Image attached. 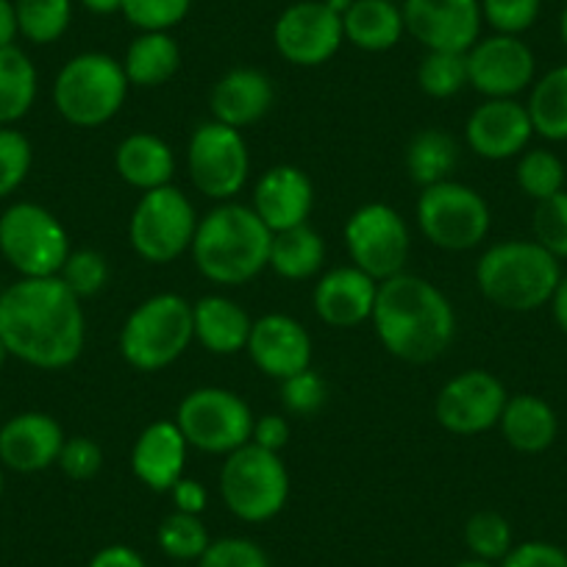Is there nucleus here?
Instances as JSON below:
<instances>
[{"mask_svg":"<svg viewBox=\"0 0 567 567\" xmlns=\"http://www.w3.org/2000/svg\"><path fill=\"white\" fill-rule=\"evenodd\" d=\"M392 3H403V0H392Z\"/></svg>","mask_w":567,"mask_h":567,"instance_id":"obj_60","label":"nucleus"},{"mask_svg":"<svg viewBox=\"0 0 567 567\" xmlns=\"http://www.w3.org/2000/svg\"><path fill=\"white\" fill-rule=\"evenodd\" d=\"M250 443L265 451H272V454H281V449H287V443H290V423H287L284 414L276 412L265 414V417H256Z\"/></svg>","mask_w":567,"mask_h":567,"instance_id":"obj_48","label":"nucleus"},{"mask_svg":"<svg viewBox=\"0 0 567 567\" xmlns=\"http://www.w3.org/2000/svg\"><path fill=\"white\" fill-rule=\"evenodd\" d=\"M193 0H123V18L136 31H173L187 20Z\"/></svg>","mask_w":567,"mask_h":567,"instance_id":"obj_42","label":"nucleus"},{"mask_svg":"<svg viewBox=\"0 0 567 567\" xmlns=\"http://www.w3.org/2000/svg\"><path fill=\"white\" fill-rule=\"evenodd\" d=\"M506 398L509 392L498 375L473 368L445 381L434 401V417L445 432L460 434V437H476V434L498 425Z\"/></svg>","mask_w":567,"mask_h":567,"instance_id":"obj_15","label":"nucleus"},{"mask_svg":"<svg viewBox=\"0 0 567 567\" xmlns=\"http://www.w3.org/2000/svg\"><path fill=\"white\" fill-rule=\"evenodd\" d=\"M417 86L437 101L460 95L467 86V56L451 51H425L417 64Z\"/></svg>","mask_w":567,"mask_h":567,"instance_id":"obj_37","label":"nucleus"},{"mask_svg":"<svg viewBox=\"0 0 567 567\" xmlns=\"http://www.w3.org/2000/svg\"><path fill=\"white\" fill-rule=\"evenodd\" d=\"M114 171L128 187L151 193L173 184L176 176V156L162 136L136 131L128 134L114 151Z\"/></svg>","mask_w":567,"mask_h":567,"instance_id":"obj_26","label":"nucleus"},{"mask_svg":"<svg viewBox=\"0 0 567 567\" xmlns=\"http://www.w3.org/2000/svg\"><path fill=\"white\" fill-rule=\"evenodd\" d=\"M18 31L31 45H53L73 23V0H14Z\"/></svg>","mask_w":567,"mask_h":567,"instance_id":"obj_34","label":"nucleus"},{"mask_svg":"<svg viewBox=\"0 0 567 567\" xmlns=\"http://www.w3.org/2000/svg\"><path fill=\"white\" fill-rule=\"evenodd\" d=\"M326 3H329V7L334 9V12L340 14V18H342V14H346L348 9H351V3H353V0H326Z\"/></svg>","mask_w":567,"mask_h":567,"instance_id":"obj_55","label":"nucleus"},{"mask_svg":"<svg viewBox=\"0 0 567 567\" xmlns=\"http://www.w3.org/2000/svg\"><path fill=\"white\" fill-rule=\"evenodd\" d=\"M342 42V18L326 0H298L272 23V45L278 56L296 68H320L331 62Z\"/></svg>","mask_w":567,"mask_h":567,"instance_id":"obj_14","label":"nucleus"},{"mask_svg":"<svg viewBox=\"0 0 567 567\" xmlns=\"http://www.w3.org/2000/svg\"><path fill=\"white\" fill-rule=\"evenodd\" d=\"M156 543H159V550L167 559L178 561V565H193V561L198 565V559L209 548L212 537L200 515L173 509L156 528Z\"/></svg>","mask_w":567,"mask_h":567,"instance_id":"obj_35","label":"nucleus"},{"mask_svg":"<svg viewBox=\"0 0 567 567\" xmlns=\"http://www.w3.org/2000/svg\"><path fill=\"white\" fill-rule=\"evenodd\" d=\"M543 12V0H482V18L493 34L523 37Z\"/></svg>","mask_w":567,"mask_h":567,"instance_id":"obj_44","label":"nucleus"},{"mask_svg":"<svg viewBox=\"0 0 567 567\" xmlns=\"http://www.w3.org/2000/svg\"><path fill=\"white\" fill-rule=\"evenodd\" d=\"M272 231L254 206L223 200L198 220L193 239L195 267L217 287H243L270 261Z\"/></svg>","mask_w":567,"mask_h":567,"instance_id":"obj_3","label":"nucleus"},{"mask_svg":"<svg viewBox=\"0 0 567 567\" xmlns=\"http://www.w3.org/2000/svg\"><path fill=\"white\" fill-rule=\"evenodd\" d=\"M187 173L193 187L206 198L234 200L250 176V154L243 131L217 120L195 125L187 142Z\"/></svg>","mask_w":567,"mask_h":567,"instance_id":"obj_12","label":"nucleus"},{"mask_svg":"<svg viewBox=\"0 0 567 567\" xmlns=\"http://www.w3.org/2000/svg\"><path fill=\"white\" fill-rule=\"evenodd\" d=\"M40 92V73L18 45L0 48V125H14L31 112Z\"/></svg>","mask_w":567,"mask_h":567,"instance_id":"obj_32","label":"nucleus"},{"mask_svg":"<svg viewBox=\"0 0 567 567\" xmlns=\"http://www.w3.org/2000/svg\"><path fill=\"white\" fill-rule=\"evenodd\" d=\"M346 42L364 53L392 51L406 34L401 3L392 0H353L351 9L342 14Z\"/></svg>","mask_w":567,"mask_h":567,"instance_id":"obj_28","label":"nucleus"},{"mask_svg":"<svg viewBox=\"0 0 567 567\" xmlns=\"http://www.w3.org/2000/svg\"><path fill=\"white\" fill-rule=\"evenodd\" d=\"M250 206L272 234L303 226L309 223L315 206L312 178L296 165L270 167L256 182Z\"/></svg>","mask_w":567,"mask_h":567,"instance_id":"obj_21","label":"nucleus"},{"mask_svg":"<svg viewBox=\"0 0 567 567\" xmlns=\"http://www.w3.org/2000/svg\"><path fill=\"white\" fill-rule=\"evenodd\" d=\"M417 226L423 237L443 250H473L487 239L489 204L478 189L460 182H440L420 193Z\"/></svg>","mask_w":567,"mask_h":567,"instance_id":"obj_11","label":"nucleus"},{"mask_svg":"<svg viewBox=\"0 0 567 567\" xmlns=\"http://www.w3.org/2000/svg\"><path fill=\"white\" fill-rule=\"evenodd\" d=\"M0 256L20 278L59 276L70 256L68 228L45 206L18 200L0 215Z\"/></svg>","mask_w":567,"mask_h":567,"instance_id":"obj_8","label":"nucleus"},{"mask_svg":"<svg viewBox=\"0 0 567 567\" xmlns=\"http://www.w3.org/2000/svg\"><path fill=\"white\" fill-rule=\"evenodd\" d=\"M526 109L534 134L548 142H567V64L534 81Z\"/></svg>","mask_w":567,"mask_h":567,"instance_id":"obj_33","label":"nucleus"},{"mask_svg":"<svg viewBox=\"0 0 567 567\" xmlns=\"http://www.w3.org/2000/svg\"><path fill=\"white\" fill-rule=\"evenodd\" d=\"M79 3L90 14H101V18H109V14L123 12V0H79Z\"/></svg>","mask_w":567,"mask_h":567,"instance_id":"obj_53","label":"nucleus"},{"mask_svg":"<svg viewBox=\"0 0 567 567\" xmlns=\"http://www.w3.org/2000/svg\"><path fill=\"white\" fill-rule=\"evenodd\" d=\"M370 320L384 351L409 364L434 362L456 337V312L445 292L412 272L379 281Z\"/></svg>","mask_w":567,"mask_h":567,"instance_id":"obj_2","label":"nucleus"},{"mask_svg":"<svg viewBox=\"0 0 567 567\" xmlns=\"http://www.w3.org/2000/svg\"><path fill=\"white\" fill-rule=\"evenodd\" d=\"M123 62L101 51L68 59L53 81V106L75 128H97L114 120L128 97Z\"/></svg>","mask_w":567,"mask_h":567,"instance_id":"obj_6","label":"nucleus"},{"mask_svg":"<svg viewBox=\"0 0 567 567\" xmlns=\"http://www.w3.org/2000/svg\"><path fill=\"white\" fill-rule=\"evenodd\" d=\"M498 567H567V550L545 539H528V543L512 545Z\"/></svg>","mask_w":567,"mask_h":567,"instance_id":"obj_47","label":"nucleus"},{"mask_svg":"<svg viewBox=\"0 0 567 567\" xmlns=\"http://www.w3.org/2000/svg\"><path fill=\"white\" fill-rule=\"evenodd\" d=\"M198 220L189 195L173 184L142 193L128 220L131 248L148 265H171L193 248Z\"/></svg>","mask_w":567,"mask_h":567,"instance_id":"obj_9","label":"nucleus"},{"mask_svg":"<svg viewBox=\"0 0 567 567\" xmlns=\"http://www.w3.org/2000/svg\"><path fill=\"white\" fill-rule=\"evenodd\" d=\"M323 261L326 239L309 223L272 234L267 267L276 276L287 278V281H307V278L318 276L323 270Z\"/></svg>","mask_w":567,"mask_h":567,"instance_id":"obj_30","label":"nucleus"},{"mask_svg":"<svg viewBox=\"0 0 567 567\" xmlns=\"http://www.w3.org/2000/svg\"><path fill=\"white\" fill-rule=\"evenodd\" d=\"M20 37L18 31V12H14V0H0V48L14 45Z\"/></svg>","mask_w":567,"mask_h":567,"instance_id":"obj_51","label":"nucleus"},{"mask_svg":"<svg viewBox=\"0 0 567 567\" xmlns=\"http://www.w3.org/2000/svg\"><path fill=\"white\" fill-rule=\"evenodd\" d=\"M559 281L561 261L534 239L495 243L476 261L478 292L504 312H537L548 307Z\"/></svg>","mask_w":567,"mask_h":567,"instance_id":"obj_4","label":"nucleus"},{"mask_svg":"<svg viewBox=\"0 0 567 567\" xmlns=\"http://www.w3.org/2000/svg\"><path fill=\"white\" fill-rule=\"evenodd\" d=\"M454 567H498L495 561H484V559H476V556H471V559L465 561H456Z\"/></svg>","mask_w":567,"mask_h":567,"instance_id":"obj_54","label":"nucleus"},{"mask_svg":"<svg viewBox=\"0 0 567 567\" xmlns=\"http://www.w3.org/2000/svg\"><path fill=\"white\" fill-rule=\"evenodd\" d=\"M195 340L215 357L245 351L254 320L237 301L226 296H204L193 303Z\"/></svg>","mask_w":567,"mask_h":567,"instance_id":"obj_27","label":"nucleus"},{"mask_svg":"<svg viewBox=\"0 0 567 567\" xmlns=\"http://www.w3.org/2000/svg\"><path fill=\"white\" fill-rule=\"evenodd\" d=\"M465 56L467 86L484 97H517L537 75V59L523 37H482Z\"/></svg>","mask_w":567,"mask_h":567,"instance_id":"obj_17","label":"nucleus"},{"mask_svg":"<svg viewBox=\"0 0 567 567\" xmlns=\"http://www.w3.org/2000/svg\"><path fill=\"white\" fill-rule=\"evenodd\" d=\"M550 315H554V323L559 326L561 334L567 337V276H561V281L556 284L554 296L548 301Z\"/></svg>","mask_w":567,"mask_h":567,"instance_id":"obj_52","label":"nucleus"},{"mask_svg":"<svg viewBox=\"0 0 567 567\" xmlns=\"http://www.w3.org/2000/svg\"><path fill=\"white\" fill-rule=\"evenodd\" d=\"M534 243L556 259H567V189L539 200L532 217Z\"/></svg>","mask_w":567,"mask_h":567,"instance_id":"obj_41","label":"nucleus"},{"mask_svg":"<svg viewBox=\"0 0 567 567\" xmlns=\"http://www.w3.org/2000/svg\"><path fill=\"white\" fill-rule=\"evenodd\" d=\"M406 34L425 51L467 53L482 40V0H403Z\"/></svg>","mask_w":567,"mask_h":567,"instance_id":"obj_16","label":"nucleus"},{"mask_svg":"<svg viewBox=\"0 0 567 567\" xmlns=\"http://www.w3.org/2000/svg\"><path fill=\"white\" fill-rule=\"evenodd\" d=\"M64 429L48 412H20L0 423V465L14 473H42L59 462Z\"/></svg>","mask_w":567,"mask_h":567,"instance_id":"obj_20","label":"nucleus"},{"mask_svg":"<svg viewBox=\"0 0 567 567\" xmlns=\"http://www.w3.org/2000/svg\"><path fill=\"white\" fill-rule=\"evenodd\" d=\"M465 545L471 550V556L484 561H495L498 565L506 554L515 545V537H512V526L501 512L482 509L476 515L467 517L465 523Z\"/></svg>","mask_w":567,"mask_h":567,"instance_id":"obj_38","label":"nucleus"},{"mask_svg":"<svg viewBox=\"0 0 567 567\" xmlns=\"http://www.w3.org/2000/svg\"><path fill=\"white\" fill-rule=\"evenodd\" d=\"M348 256L351 265L368 272L373 281L406 272L409 250H412V234L401 212L390 204H364L348 217L346 231Z\"/></svg>","mask_w":567,"mask_h":567,"instance_id":"obj_13","label":"nucleus"},{"mask_svg":"<svg viewBox=\"0 0 567 567\" xmlns=\"http://www.w3.org/2000/svg\"><path fill=\"white\" fill-rule=\"evenodd\" d=\"M379 281L362 272L359 267L346 265L323 272L315 284V312L331 329H357L368 323L375 307Z\"/></svg>","mask_w":567,"mask_h":567,"instance_id":"obj_22","label":"nucleus"},{"mask_svg":"<svg viewBox=\"0 0 567 567\" xmlns=\"http://www.w3.org/2000/svg\"><path fill=\"white\" fill-rule=\"evenodd\" d=\"M86 567H148V561H145V556L140 550L131 548V545L114 543L97 550Z\"/></svg>","mask_w":567,"mask_h":567,"instance_id":"obj_50","label":"nucleus"},{"mask_svg":"<svg viewBox=\"0 0 567 567\" xmlns=\"http://www.w3.org/2000/svg\"><path fill=\"white\" fill-rule=\"evenodd\" d=\"M254 420L248 403L226 386H198L176 409V425L189 449L215 456H228L248 445Z\"/></svg>","mask_w":567,"mask_h":567,"instance_id":"obj_10","label":"nucleus"},{"mask_svg":"<svg viewBox=\"0 0 567 567\" xmlns=\"http://www.w3.org/2000/svg\"><path fill=\"white\" fill-rule=\"evenodd\" d=\"M59 278L68 284V290L73 292L75 298H81V301L95 298L109 284V259L101 250L92 248L70 250Z\"/></svg>","mask_w":567,"mask_h":567,"instance_id":"obj_40","label":"nucleus"},{"mask_svg":"<svg viewBox=\"0 0 567 567\" xmlns=\"http://www.w3.org/2000/svg\"><path fill=\"white\" fill-rule=\"evenodd\" d=\"M0 340L9 357L37 370L70 368L86 342L81 298L59 276L18 278L0 292Z\"/></svg>","mask_w":567,"mask_h":567,"instance_id":"obj_1","label":"nucleus"},{"mask_svg":"<svg viewBox=\"0 0 567 567\" xmlns=\"http://www.w3.org/2000/svg\"><path fill=\"white\" fill-rule=\"evenodd\" d=\"M220 498L243 523H267L290 501V473L281 456L248 443L220 467Z\"/></svg>","mask_w":567,"mask_h":567,"instance_id":"obj_7","label":"nucleus"},{"mask_svg":"<svg viewBox=\"0 0 567 567\" xmlns=\"http://www.w3.org/2000/svg\"><path fill=\"white\" fill-rule=\"evenodd\" d=\"M34 165V148L23 131L0 125V200L18 193Z\"/></svg>","mask_w":567,"mask_h":567,"instance_id":"obj_39","label":"nucleus"},{"mask_svg":"<svg viewBox=\"0 0 567 567\" xmlns=\"http://www.w3.org/2000/svg\"><path fill=\"white\" fill-rule=\"evenodd\" d=\"M517 187L534 204L565 189V162L548 148H526L517 156Z\"/></svg>","mask_w":567,"mask_h":567,"instance_id":"obj_36","label":"nucleus"},{"mask_svg":"<svg viewBox=\"0 0 567 567\" xmlns=\"http://www.w3.org/2000/svg\"><path fill=\"white\" fill-rule=\"evenodd\" d=\"M187 440L176 420H154L145 425L131 449V471L154 493H171L187 467Z\"/></svg>","mask_w":567,"mask_h":567,"instance_id":"obj_23","label":"nucleus"},{"mask_svg":"<svg viewBox=\"0 0 567 567\" xmlns=\"http://www.w3.org/2000/svg\"><path fill=\"white\" fill-rule=\"evenodd\" d=\"M195 567H272L270 556L259 543L248 537L212 539L206 554Z\"/></svg>","mask_w":567,"mask_h":567,"instance_id":"obj_45","label":"nucleus"},{"mask_svg":"<svg viewBox=\"0 0 567 567\" xmlns=\"http://www.w3.org/2000/svg\"><path fill=\"white\" fill-rule=\"evenodd\" d=\"M559 37H561V45L567 48V3L561 9V18H559Z\"/></svg>","mask_w":567,"mask_h":567,"instance_id":"obj_56","label":"nucleus"},{"mask_svg":"<svg viewBox=\"0 0 567 567\" xmlns=\"http://www.w3.org/2000/svg\"><path fill=\"white\" fill-rule=\"evenodd\" d=\"M59 467L73 482H90L103 467V449L92 437H68L59 454Z\"/></svg>","mask_w":567,"mask_h":567,"instance_id":"obj_46","label":"nucleus"},{"mask_svg":"<svg viewBox=\"0 0 567 567\" xmlns=\"http://www.w3.org/2000/svg\"><path fill=\"white\" fill-rule=\"evenodd\" d=\"M9 359V351H7V346H3V340H0V368H3V362H7Z\"/></svg>","mask_w":567,"mask_h":567,"instance_id":"obj_57","label":"nucleus"},{"mask_svg":"<svg viewBox=\"0 0 567 567\" xmlns=\"http://www.w3.org/2000/svg\"><path fill=\"white\" fill-rule=\"evenodd\" d=\"M276 103V86L265 70L234 68L209 92L212 120L243 131L267 117Z\"/></svg>","mask_w":567,"mask_h":567,"instance_id":"obj_24","label":"nucleus"},{"mask_svg":"<svg viewBox=\"0 0 567 567\" xmlns=\"http://www.w3.org/2000/svg\"><path fill=\"white\" fill-rule=\"evenodd\" d=\"M176 567H193V565H176Z\"/></svg>","mask_w":567,"mask_h":567,"instance_id":"obj_59","label":"nucleus"},{"mask_svg":"<svg viewBox=\"0 0 567 567\" xmlns=\"http://www.w3.org/2000/svg\"><path fill=\"white\" fill-rule=\"evenodd\" d=\"M278 395H281V406L298 417H312L329 401V384L320 373L312 368L301 370V373L290 375V379L278 381Z\"/></svg>","mask_w":567,"mask_h":567,"instance_id":"obj_43","label":"nucleus"},{"mask_svg":"<svg viewBox=\"0 0 567 567\" xmlns=\"http://www.w3.org/2000/svg\"><path fill=\"white\" fill-rule=\"evenodd\" d=\"M182 68V48L171 31H140L125 48L123 70L131 86L154 90L167 84Z\"/></svg>","mask_w":567,"mask_h":567,"instance_id":"obj_29","label":"nucleus"},{"mask_svg":"<svg viewBox=\"0 0 567 567\" xmlns=\"http://www.w3.org/2000/svg\"><path fill=\"white\" fill-rule=\"evenodd\" d=\"M3 489H7V476H3V465H0V498H3Z\"/></svg>","mask_w":567,"mask_h":567,"instance_id":"obj_58","label":"nucleus"},{"mask_svg":"<svg viewBox=\"0 0 567 567\" xmlns=\"http://www.w3.org/2000/svg\"><path fill=\"white\" fill-rule=\"evenodd\" d=\"M245 351L267 379L276 381L312 368V337L301 320L281 312L254 320Z\"/></svg>","mask_w":567,"mask_h":567,"instance_id":"obj_19","label":"nucleus"},{"mask_svg":"<svg viewBox=\"0 0 567 567\" xmlns=\"http://www.w3.org/2000/svg\"><path fill=\"white\" fill-rule=\"evenodd\" d=\"M498 429L506 445L515 449L517 454H543L559 437V417L545 398L517 392V395L506 398Z\"/></svg>","mask_w":567,"mask_h":567,"instance_id":"obj_25","label":"nucleus"},{"mask_svg":"<svg viewBox=\"0 0 567 567\" xmlns=\"http://www.w3.org/2000/svg\"><path fill=\"white\" fill-rule=\"evenodd\" d=\"M171 498L176 512H187V515H204L206 506H209V493H206L204 482L189 476H182L173 484Z\"/></svg>","mask_w":567,"mask_h":567,"instance_id":"obj_49","label":"nucleus"},{"mask_svg":"<svg viewBox=\"0 0 567 567\" xmlns=\"http://www.w3.org/2000/svg\"><path fill=\"white\" fill-rule=\"evenodd\" d=\"M460 142L443 128H423L406 145V173L420 187L451 182L460 167Z\"/></svg>","mask_w":567,"mask_h":567,"instance_id":"obj_31","label":"nucleus"},{"mask_svg":"<svg viewBox=\"0 0 567 567\" xmlns=\"http://www.w3.org/2000/svg\"><path fill=\"white\" fill-rule=\"evenodd\" d=\"M195 340L193 303L176 292L151 296L125 318L120 329V357L142 373L171 368Z\"/></svg>","mask_w":567,"mask_h":567,"instance_id":"obj_5","label":"nucleus"},{"mask_svg":"<svg viewBox=\"0 0 567 567\" xmlns=\"http://www.w3.org/2000/svg\"><path fill=\"white\" fill-rule=\"evenodd\" d=\"M534 136L526 103L517 97H484L467 117V148L487 162H506L520 156Z\"/></svg>","mask_w":567,"mask_h":567,"instance_id":"obj_18","label":"nucleus"}]
</instances>
